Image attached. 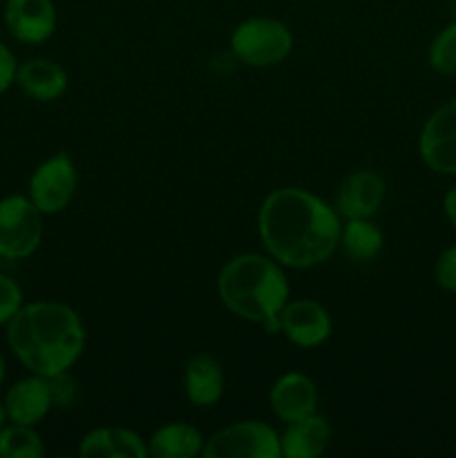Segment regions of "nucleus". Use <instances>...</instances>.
<instances>
[{
  "mask_svg": "<svg viewBox=\"0 0 456 458\" xmlns=\"http://www.w3.org/2000/svg\"><path fill=\"white\" fill-rule=\"evenodd\" d=\"M338 210L311 191L275 188L264 197L258 233L266 255L286 268H313L340 246Z\"/></svg>",
  "mask_w": 456,
  "mask_h": 458,
  "instance_id": "nucleus-1",
  "label": "nucleus"
},
{
  "mask_svg": "<svg viewBox=\"0 0 456 458\" xmlns=\"http://www.w3.org/2000/svg\"><path fill=\"white\" fill-rule=\"evenodd\" d=\"M7 344L30 374L56 376L80 360L88 334L79 313L63 302H25L7 325Z\"/></svg>",
  "mask_w": 456,
  "mask_h": 458,
  "instance_id": "nucleus-2",
  "label": "nucleus"
},
{
  "mask_svg": "<svg viewBox=\"0 0 456 458\" xmlns=\"http://www.w3.org/2000/svg\"><path fill=\"white\" fill-rule=\"evenodd\" d=\"M217 293L232 316L280 334V313L289 302L291 286L284 267L271 255L241 253L228 259L219 271Z\"/></svg>",
  "mask_w": 456,
  "mask_h": 458,
  "instance_id": "nucleus-3",
  "label": "nucleus"
},
{
  "mask_svg": "<svg viewBox=\"0 0 456 458\" xmlns=\"http://www.w3.org/2000/svg\"><path fill=\"white\" fill-rule=\"evenodd\" d=\"M293 52V34L277 18H246L231 36V54L237 63L253 70L280 65Z\"/></svg>",
  "mask_w": 456,
  "mask_h": 458,
  "instance_id": "nucleus-4",
  "label": "nucleus"
},
{
  "mask_svg": "<svg viewBox=\"0 0 456 458\" xmlns=\"http://www.w3.org/2000/svg\"><path fill=\"white\" fill-rule=\"evenodd\" d=\"M43 217L27 195L0 199V258L9 262L31 258L43 242Z\"/></svg>",
  "mask_w": 456,
  "mask_h": 458,
  "instance_id": "nucleus-5",
  "label": "nucleus"
},
{
  "mask_svg": "<svg viewBox=\"0 0 456 458\" xmlns=\"http://www.w3.org/2000/svg\"><path fill=\"white\" fill-rule=\"evenodd\" d=\"M206 458H280V434L262 420H240L206 438Z\"/></svg>",
  "mask_w": 456,
  "mask_h": 458,
  "instance_id": "nucleus-6",
  "label": "nucleus"
},
{
  "mask_svg": "<svg viewBox=\"0 0 456 458\" xmlns=\"http://www.w3.org/2000/svg\"><path fill=\"white\" fill-rule=\"evenodd\" d=\"M79 188L76 165L67 152H56L36 165L27 183V197L43 215H58L72 204Z\"/></svg>",
  "mask_w": 456,
  "mask_h": 458,
  "instance_id": "nucleus-7",
  "label": "nucleus"
},
{
  "mask_svg": "<svg viewBox=\"0 0 456 458\" xmlns=\"http://www.w3.org/2000/svg\"><path fill=\"white\" fill-rule=\"evenodd\" d=\"M418 155L432 173L456 177V98L443 103L425 121Z\"/></svg>",
  "mask_w": 456,
  "mask_h": 458,
  "instance_id": "nucleus-8",
  "label": "nucleus"
},
{
  "mask_svg": "<svg viewBox=\"0 0 456 458\" xmlns=\"http://www.w3.org/2000/svg\"><path fill=\"white\" fill-rule=\"evenodd\" d=\"M331 331H334V322H331L329 311L316 300H293L282 309L280 334H284V338L295 347H320L329 340Z\"/></svg>",
  "mask_w": 456,
  "mask_h": 458,
  "instance_id": "nucleus-9",
  "label": "nucleus"
},
{
  "mask_svg": "<svg viewBox=\"0 0 456 458\" xmlns=\"http://www.w3.org/2000/svg\"><path fill=\"white\" fill-rule=\"evenodd\" d=\"M3 21L13 40L22 45H40L56 31V4L54 0H7Z\"/></svg>",
  "mask_w": 456,
  "mask_h": 458,
  "instance_id": "nucleus-10",
  "label": "nucleus"
},
{
  "mask_svg": "<svg viewBox=\"0 0 456 458\" xmlns=\"http://www.w3.org/2000/svg\"><path fill=\"white\" fill-rule=\"evenodd\" d=\"M387 197V183L376 170L362 168L344 177L335 192V206L342 219H371Z\"/></svg>",
  "mask_w": 456,
  "mask_h": 458,
  "instance_id": "nucleus-11",
  "label": "nucleus"
},
{
  "mask_svg": "<svg viewBox=\"0 0 456 458\" xmlns=\"http://www.w3.org/2000/svg\"><path fill=\"white\" fill-rule=\"evenodd\" d=\"M268 403H271L273 414L282 423H293L317 411L320 394H317V385L308 376L300 371H286L273 383Z\"/></svg>",
  "mask_w": 456,
  "mask_h": 458,
  "instance_id": "nucleus-12",
  "label": "nucleus"
},
{
  "mask_svg": "<svg viewBox=\"0 0 456 458\" xmlns=\"http://www.w3.org/2000/svg\"><path fill=\"white\" fill-rule=\"evenodd\" d=\"M13 85L31 101L52 103L67 92L70 79L61 63L45 56H34L18 63Z\"/></svg>",
  "mask_w": 456,
  "mask_h": 458,
  "instance_id": "nucleus-13",
  "label": "nucleus"
},
{
  "mask_svg": "<svg viewBox=\"0 0 456 458\" xmlns=\"http://www.w3.org/2000/svg\"><path fill=\"white\" fill-rule=\"evenodd\" d=\"M3 403L9 423L31 425V428H36L54 407L47 378L36 374H30L27 378L13 383L4 394Z\"/></svg>",
  "mask_w": 456,
  "mask_h": 458,
  "instance_id": "nucleus-14",
  "label": "nucleus"
},
{
  "mask_svg": "<svg viewBox=\"0 0 456 458\" xmlns=\"http://www.w3.org/2000/svg\"><path fill=\"white\" fill-rule=\"evenodd\" d=\"M226 376L222 365L210 353H195L183 369V392L197 407H213L222 401Z\"/></svg>",
  "mask_w": 456,
  "mask_h": 458,
  "instance_id": "nucleus-15",
  "label": "nucleus"
},
{
  "mask_svg": "<svg viewBox=\"0 0 456 458\" xmlns=\"http://www.w3.org/2000/svg\"><path fill=\"white\" fill-rule=\"evenodd\" d=\"M331 443V423L326 416L313 414L286 423L280 437L282 456L284 458H317L326 452Z\"/></svg>",
  "mask_w": 456,
  "mask_h": 458,
  "instance_id": "nucleus-16",
  "label": "nucleus"
},
{
  "mask_svg": "<svg viewBox=\"0 0 456 458\" xmlns=\"http://www.w3.org/2000/svg\"><path fill=\"white\" fill-rule=\"evenodd\" d=\"M83 458H148V441L125 428H97L79 443Z\"/></svg>",
  "mask_w": 456,
  "mask_h": 458,
  "instance_id": "nucleus-17",
  "label": "nucleus"
},
{
  "mask_svg": "<svg viewBox=\"0 0 456 458\" xmlns=\"http://www.w3.org/2000/svg\"><path fill=\"white\" fill-rule=\"evenodd\" d=\"M206 438L190 423H165L148 441V456L152 458H195L204 454Z\"/></svg>",
  "mask_w": 456,
  "mask_h": 458,
  "instance_id": "nucleus-18",
  "label": "nucleus"
},
{
  "mask_svg": "<svg viewBox=\"0 0 456 458\" xmlns=\"http://www.w3.org/2000/svg\"><path fill=\"white\" fill-rule=\"evenodd\" d=\"M340 246L351 262H374L384 249V235L371 219H344Z\"/></svg>",
  "mask_w": 456,
  "mask_h": 458,
  "instance_id": "nucleus-19",
  "label": "nucleus"
},
{
  "mask_svg": "<svg viewBox=\"0 0 456 458\" xmlns=\"http://www.w3.org/2000/svg\"><path fill=\"white\" fill-rule=\"evenodd\" d=\"M45 445L31 425L9 423L0 429V458H40Z\"/></svg>",
  "mask_w": 456,
  "mask_h": 458,
  "instance_id": "nucleus-20",
  "label": "nucleus"
},
{
  "mask_svg": "<svg viewBox=\"0 0 456 458\" xmlns=\"http://www.w3.org/2000/svg\"><path fill=\"white\" fill-rule=\"evenodd\" d=\"M427 61L434 72L443 76L456 74V21L443 27L429 43Z\"/></svg>",
  "mask_w": 456,
  "mask_h": 458,
  "instance_id": "nucleus-21",
  "label": "nucleus"
},
{
  "mask_svg": "<svg viewBox=\"0 0 456 458\" xmlns=\"http://www.w3.org/2000/svg\"><path fill=\"white\" fill-rule=\"evenodd\" d=\"M49 394H52V403L58 410H72L79 403V383L70 371H61L56 376L47 378Z\"/></svg>",
  "mask_w": 456,
  "mask_h": 458,
  "instance_id": "nucleus-22",
  "label": "nucleus"
},
{
  "mask_svg": "<svg viewBox=\"0 0 456 458\" xmlns=\"http://www.w3.org/2000/svg\"><path fill=\"white\" fill-rule=\"evenodd\" d=\"M25 304V295H22L21 284L13 277L0 273V327H7L12 318L21 311Z\"/></svg>",
  "mask_w": 456,
  "mask_h": 458,
  "instance_id": "nucleus-23",
  "label": "nucleus"
},
{
  "mask_svg": "<svg viewBox=\"0 0 456 458\" xmlns=\"http://www.w3.org/2000/svg\"><path fill=\"white\" fill-rule=\"evenodd\" d=\"M434 280L447 293H456V244L447 246L434 262Z\"/></svg>",
  "mask_w": 456,
  "mask_h": 458,
  "instance_id": "nucleus-24",
  "label": "nucleus"
},
{
  "mask_svg": "<svg viewBox=\"0 0 456 458\" xmlns=\"http://www.w3.org/2000/svg\"><path fill=\"white\" fill-rule=\"evenodd\" d=\"M16 54H13L7 45L0 43V97H3V94L12 88L13 81H16Z\"/></svg>",
  "mask_w": 456,
  "mask_h": 458,
  "instance_id": "nucleus-25",
  "label": "nucleus"
},
{
  "mask_svg": "<svg viewBox=\"0 0 456 458\" xmlns=\"http://www.w3.org/2000/svg\"><path fill=\"white\" fill-rule=\"evenodd\" d=\"M443 213H445L447 222H450V226L456 233V183L443 197Z\"/></svg>",
  "mask_w": 456,
  "mask_h": 458,
  "instance_id": "nucleus-26",
  "label": "nucleus"
},
{
  "mask_svg": "<svg viewBox=\"0 0 456 458\" xmlns=\"http://www.w3.org/2000/svg\"><path fill=\"white\" fill-rule=\"evenodd\" d=\"M4 376H7V360H4L3 352H0V385L4 383Z\"/></svg>",
  "mask_w": 456,
  "mask_h": 458,
  "instance_id": "nucleus-27",
  "label": "nucleus"
},
{
  "mask_svg": "<svg viewBox=\"0 0 456 458\" xmlns=\"http://www.w3.org/2000/svg\"><path fill=\"white\" fill-rule=\"evenodd\" d=\"M9 423V419H7V410H4V403L0 401V429L4 428V425Z\"/></svg>",
  "mask_w": 456,
  "mask_h": 458,
  "instance_id": "nucleus-28",
  "label": "nucleus"
}]
</instances>
